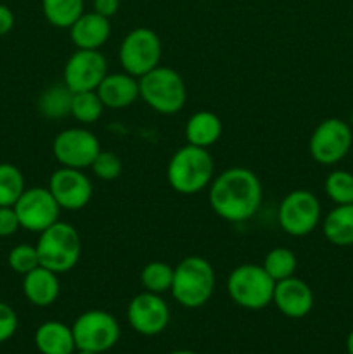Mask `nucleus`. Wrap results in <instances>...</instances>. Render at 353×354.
<instances>
[{
  "label": "nucleus",
  "instance_id": "obj_33",
  "mask_svg": "<svg viewBox=\"0 0 353 354\" xmlns=\"http://www.w3.org/2000/svg\"><path fill=\"white\" fill-rule=\"evenodd\" d=\"M21 228L14 206H0V237H12Z\"/></svg>",
  "mask_w": 353,
  "mask_h": 354
},
{
  "label": "nucleus",
  "instance_id": "obj_19",
  "mask_svg": "<svg viewBox=\"0 0 353 354\" xmlns=\"http://www.w3.org/2000/svg\"><path fill=\"white\" fill-rule=\"evenodd\" d=\"M23 292L24 297L33 306L47 308L57 301L61 294V282L59 275L45 266H37L30 273L23 277Z\"/></svg>",
  "mask_w": 353,
  "mask_h": 354
},
{
  "label": "nucleus",
  "instance_id": "obj_21",
  "mask_svg": "<svg viewBox=\"0 0 353 354\" xmlns=\"http://www.w3.org/2000/svg\"><path fill=\"white\" fill-rule=\"evenodd\" d=\"M221 131L224 127L218 114H215L213 111H197L187 120L183 135L187 144L208 149L220 140Z\"/></svg>",
  "mask_w": 353,
  "mask_h": 354
},
{
  "label": "nucleus",
  "instance_id": "obj_17",
  "mask_svg": "<svg viewBox=\"0 0 353 354\" xmlns=\"http://www.w3.org/2000/svg\"><path fill=\"white\" fill-rule=\"evenodd\" d=\"M111 37V23L97 12H83L69 28L73 45L82 50H99Z\"/></svg>",
  "mask_w": 353,
  "mask_h": 354
},
{
  "label": "nucleus",
  "instance_id": "obj_23",
  "mask_svg": "<svg viewBox=\"0 0 353 354\" xmlns=\"http://www.w3.org/2000/svg\"><path fill=\"white\" fill-rule=\"evenodd\" d=\"M42 10L52 26L69 30L85 12V0H42Z\"/></svg>",
  "mask_w": 353,
  "mask_h": 354
},
{
  "label": "nucleus",
  "instance_id": "obj_28",
  "mask_svg": "<svg viewBox=\"0 0 353 354\" xmlns=\"http://www.w3.org/2000/svg\"><path fill=\"white\" fill-rule=\"evenodd\" d=\"M173 272L175 268L170 266L168 263L163 261H151L142 268L141 272V283L144 290L154 294H165L172 290L173 283Z\"/></svg>",
  "mask_w": 353,
  "mask_h": 354
},
{
  "label": "nucleus",
  "instance_id": "obj_31",
  "mask_svg": "<svg viewBox=\"0 0 353 354\" xmlns=\"http://www.w3.org/2000/svg\"><path fill=\"white\" fill-rule=\"evenodd\" d=\"M92 171L102 182H113L123 171V162L120 156L111 151H100L92 162Z\"/></svg>",
  "mask_w": 353,
  "mask_h": 354
},
{
  "label": "nucleus",
  "instance_id": "obj_22",
  "mask_svg": "<svg viewBox=\"0 0 353 354\" xmlns=\"http://www.w3.org/2000/svg\"><path fill=\"white\" fill-rule=\"evenodd\" d=\"M324 237L338 248L353 245V204H338L322 223Z\"/></svg>",
  "mask_w": 353,
  "mask_h": 354
},
{
  "label": "nucleus",
  "instance_id": "obj_36",
  "mask_svg": "<svg viewBox=\"0 0 353 354\" xmlns=\"http://www.w3.org/2000/svg\"><path fill=\"white\" fill-rule=\"evenodd\" d=\"M346 351L348 354H353V330L350 332L348 339H346Z\"/></svg>",
  "mask_w": 353,
  "mask_h": 354
},
{
  "label": "nucleus",
  "instance_id": "obj_35",
  "mask_svg": "<svg viewBox=\"0 0 353 354\" xmlns=\"http://www.w3.org/2000/svg\"><path fill=\"white\" fill-rule=\"evenodd\" d=\"M14 23H16V17H14L12 10L7 6H3V3H0V37L10 33Z\"/></svg>",
  "mask_w": 353,
  "mask_h": 354
},
{
  "label": "nucleus",
  "instance_id": "obj_37",
  "mask_svg": "<svg viewBox=\"0 0 353 354\" xmlns=\"http://www.w3.org/2000/svg\"><path fill=\"white\" fill-rule=\"evenodd\" d=\"M170 354H197V353L189 351V349H179V351H172Z\"/></svg>",
  "mask_w": 353,
  "mask_h": 354
},
{
  "label": "nucleus",
  "instance_id": "obj_12",
  "mask_svg": "<svg viewBox=\"0 0 353 354\" xmlns=\"http://www.w3.org/2000/svg\"><path fill=\"white\" fill-rule=\"evenodd\" d=\"M21 228L35 234H42L51 225L59 221L61 207L51 194L48 187H31L26 189L14 204Z\"/></svg>",
  "mask_w": 353,
  "mask_h": 354
},
{
  "label": "nucleus",
  "instance_id": "obj_30",
  "mask_svg": "<svg viewBox=\"0 0 353 354\" xmlns=\"http://www.w3.org/2000/svg\"><path fill=\"white\" fill-rule=\"evenodd\" d=\"M7 263L9 268L17 275H26L31 270L40 266V259H38L37 245L31 244H17L16 248L10 249L9 256H7Z\"/></svg>",
  "mask_w": 353,
  "mask_h": 354
},
{
  "label": "nucleus",
  "instance_id": "obj_4",
  "mask_svg": "<svg viewBox=\"0 0 353 354\" xmlns=\"http://www.w3.org/2000/svg\"><path fill=\"white\" fill-rule=\"evenodd\" d=\"M37 251L42 266L57 275L71 272L82 258L80 232L71 223L55 221L47 230L38 234Z\"/></svg>",
  "mask_w": 353,
  "mask_h": 354
},
{
  "label": "nucleus",
  "instance_id": "obj_29",
  "mask_svg": "<svg viewBox=\"0 0 353 354\" xmlns=\"http://www.w3.org/2000/svg\"><path fill=\"white\" fill-rule=\"evenodd\" d=\"M325 194L336 204H353V175L345 169L329 173L324 183Z\"/></svg>",
  "mask_w": 353,
  "mask_h": 354
},
{
  "label": "nucleus",
  "instance_id": "obj_25",
  "mask_svg": "<svg viewBox=\"0 0 353 354\" xmlns=\"http://www.w3.org/2000/svg\"><path fill=\"white\" fill-rule=\"evenodd\" d=\"M262 266L275 282H280V280L294 277L298 268V258L291 249L273 248L266 252Z\"/></svg>",
  "mask_w": 353,
  "mask_h": 354
},
{
  "label": "nucleus",
  "instance_id": "obj_32",
  "mask_svg": "<svg viewBox=\"0 0 353 354\" xmlns=\"http://www.w3.org/2000/svg\"><path fill=\"white\" fill-rule=\"evenodd\" d=\"M17 325H19V320H17L16 311L7 303L0 301V344L14 337Z\"/></svg>",
  "mask_w": 353,
  "mask_h": 354
},
{
  "label": "nucleus",
  "instance_id": "obj_34",
  "mask_svg": "<svg viewBox=\"0 0 353 354\" xmlns=\"http://www.w3.org/2000/svg\"><path fill=\"white\" fill-rule=\"evenodd\" d=\"M120 10V0H93V12L104 17H113Z\"/></svg>",
  "mask_w": 353,
  "mask_h": 354
},
{
  "label": "nucleus",
  "instance_id": "obj_24",
  "mask_svg": "<svg viewBox=\"0 0 353 354\" xmlns=\"http://www.w3.org/2000/svg\"><path fill=\"white\" fill-rule=\"evenodd\" d=\"M71 100L73 92L64 83L48 86L38 97V111L42 116L48 118V120H61V118L71 114Z\"/></svg>",
  "mask_w": 353,
  "mask_h": 354
},
{
  "label": "nucleus",
  "instance_id": "obj_16",
  "mask_svg": "<svg viewBox=\"0 0 353 354\" xmlns=\"http://www.w3.org/2000/svg\"><path fill=\"white\" fill-rule=\"evenodd\" d=\"M272 303L284 317L305 318L314 308V290L305 280L289 277V279L275 282Z\"/></svg>",
  "mask_w": 353,
  "mask_h": 354
},
{
  "label": "nucleus",
  "instance_id": "obj_38",
  "mask_svg": "<svg viewBox=\"0 0 353 354\" xmlns=\"http://www.w3.org/2000/svg\"><path fill=\"white\" fill-rule=\"evenodd\" d=\"M76 354H99V353H92V351H82V349H78V353Z\"/></svg>",
  "mask_w": 353,
  "mask_h": 354
},
{
  "label": "nucleus",
  "instance_id": "obj_2",
  "mask_svg": "<svg viewBox=\"0 0 353 354\" xmlns=\"http://www.w3.org/2000/svg\"><path fill=\"white\" fill-rule=\"evenodd\" d=\"M215 178V161L208 149L185 144L176 149L166 166V180L176 194L196 196Z\"/></svg>",
  "mask_w": 353,
  "mask_h": 354
},
{
  "label": "nucleus",
  "instance_id": "obj_3",
  "mask_svg": "<svg viewBox=\"0 0 353 354\" xmlns=\"http://www.w3.org/2000/svg\"><path fill=\"white\" fill-rule=\"evenodd\" d=\"M217 275L213 265L203 256H187L175 266L170 292L180 306L196 310L211 299Z\"/></svg>",
  "mask_w": 353,
  "mask_h": 354
},
{
  "label": "nucleus",
  "instance_id": "obj_26",
  "mask_svg": "<svg viewBox=\"0 0 353 354\" xmlns=\"http://www.w3.org/2000/svg\"><path fill=\"white\" fill-rule=\"evenodd\" d=\"M24 190L23 171L10 162H0V206H14Z\"/></svg>",
  "mask_w": 353,
  "mask_h": 354
},
{
  "label": "nucleus",
  "instance_id": "obj_6",
  "mask_svg": "<svg viewBox=\"0 0 353 354\" xmlns=\"http://www.w3.org/2000/svg\"><path fill=\"white\" fill-rule=\"evenodd\" d=\"M275 280L255 263L239 265L228 273L227 292L237 306L249 311H260L272 304Z\"/></svg>",
  "mask_w": 353,
  "mask_h": 354
},
{
  "label": "nucleus",
  "instance_id": "obj_27",
  "mask_svg": "<svg viewBox=\"0 0 353 354\" xmlns=\"http://www.w3.org/2000/svg\"><path fill=\"white\" fill-rule=\"evenodd\" d=\"M104 113V104L96 90L73 93L71 116L82 124H93L100 120Z\"/></svg>",
  "mask_w": 353,
  "mask_h": 354
},
{
  "label": "nucleus",
  "instance_id": "obj_11",
  "mask_svg": "<svg viewBox=\"0 0 353 354\" xmlns=\"http://www.w3.org/2000/svg\"><path fill=\"white\" fill-rule=\"evenodd\" d=\"M100 151L102 149L99 138L90 130L80 127L59 131L52 142V154L55 161L66 168H89Z\"/></svg>",
  "mask_w": 353,
  "mask_h": 354
},
{
  "label": "nucleus",
  "instance_id": "obj_8",
  "mask_svg": "<svg viewBox=\"0 0 353 354\" xmlns=\"http://www.w3.org/2000/svg\"><path fill=\"white\" fill-rule=\"evenodd\" d=\"M322 218V207L317 196L310 190H291L279 204L277 220L280 228L291 237H307L317 228Z\"/></svg>",
  "mask_w": 353,
  "mask_h": 354
},
{
  "label": "nucleus",
  "instance_id": "obj_13",
  "mask_svg": "<svg viewBox=\"0 0 353 354\" xmlns=\"http://www.w3.org/2000/svg\"><path fill=\"white\" fill-rule=\"evenodd\" d=\"M127 320L137 334L152 337V335L161 334L168 327L170 306L163 299L161 294L144 290L132 297L128 303Z\"/></svg>",
  "mask_w": 353,
  "mask_h": 354
},
{
  "label": "nucleus",
  "instance_id": "obj_5",
  "mask_svg": "<svg viewBox=\"0 0 353 354\" xmlns=\"http://www.w3.org/2000/svg\"><path fill=\"white\" fill-rule=\"evenodd\" d=\"M138 93L152 111L165 116L176 114L187 102V86L180 73L161 64L138 78Z\"/></svg>",
  "mask_w": 353,
  "mask_h": 354
},
{
  "label": "nucleus",
  "instance_id": "obj_14",
  "mask_svg": "<svg viewBox=\"0 0 353 354\" xmlns=\"http://www.w3.org/2000/svg\"><path fill=\"white\" fill-rule=\"evenodd\" d=\"M106 75L107 61L99 50L76 48V52H73L66 61L62 78H64V85L73 93H78L97 90Z\"/></svg>",
  "mask_w": 353,
  "mask_h": 354
},
{
  "label": "nucleus",
  "instance_id": "obj_7",
  "mask_svg": "<svg viewBox=\"0 0 353 354\" xmlns=\"http://www.w3.org/2000/svg\"><path fill=\"white\" fill-rule=\"evenodd\" d=\"M163 45L158 33L149 28H135L123 38L118 52L120 64L128 75L141 78L158 68L161 62Z\"/></svg>",
  "mask_w": 353,
  "mask_h": 354
},
{
  "label": "nucleus",
  "instance_id": "obj_9",
  "mask_svg": "<svg viewBox=\"0 0 353 354\" xmlns=\"http://www.w3.org/2000/svg\"><path fill=\"white\" fill-rule=\"evenodd\" d=\"M71 328L76 349L99 354L113 349L121 335L116 318L102 310L85 311L76 318Z\"/></svg>",
  "mask_w": 353,
  "mask_h": 354
},
{
  "label": "nucleus",
  "instance_id": "obj_18",
  "mask_svg": "<svg viewBox=\"0 0 353 354\" xmlns=\"http://www.w3.org/2000/svg\"><path fill=\"white\" fill-rule=\"evenodd\" d=\"M96 92L99 93L104 107H109V109L130 107L141 97L138 78L128 73H107Z\"/></svg>",
  "mask_w": 353,
  "mask_h": 354
},
{
  "label": "nucleus",
  "instance_id": "obj_20",
  "mask_svg": "<svg viewBox=\"0 0 353 354\" xmlns=\"http://www.w3.org/2000/svg\"><path fill=\"white\" fill-rule=\"evenodd\" d=\"M35 346L42 354H73L76 349L73 328L57 320L44 322L35 332Z\"/></svg>",
  "mask_w": 353,
  "mask_h": 354
},
{
  "label": "nucleus",
  "instance_id": "obj_15",
  "mask_svg": "<svg viewBox=\"0 0 353 354\" xmlns=\"http://www.w3.org/2000/svg\"><path fill=\"white\" fill-rule=\"evenodd\" d=\"M48 190L57 201L59 207L66 211H80L90 203L93 196L92 180L76 168L61 166L52 173Z\"/></svg>",
  "mask_w": 353,
  "mask_h": 354
},
{
  "label": "nucleus",
  "instance_id": "obj_10",
  "mask_svg": "<svg viewBox=\"0 0 353 354\" xmlns=\"http://www.w3.org/2000/svg\"><path fill=\"white\" fill-rule=\"evenodd\" d=\"M352 142L353 133L350 124L339 118H327L315 127L308 142V151L318 165L331 166L346 158Z\"/></svg>",
  "mask_w": 353,
  "mask_h": 354
},
{
  "label": "nucleus",
  "instance_id": "obj_1",
  "mask_svg": "<svg viewBox=\"0 0 353 354\" xmlns=\"http://www.w3.org/2000/svg\"><path fill=\"white\" fill-rule=\"evenodd\" d=\"M215 214L230 223H244L255 216L263 203V187L251 169L234 166L215 176L208 192Z\"/></svg>",
  "mask_w": 353,
  "mask_h": 354
}]
</instances>
